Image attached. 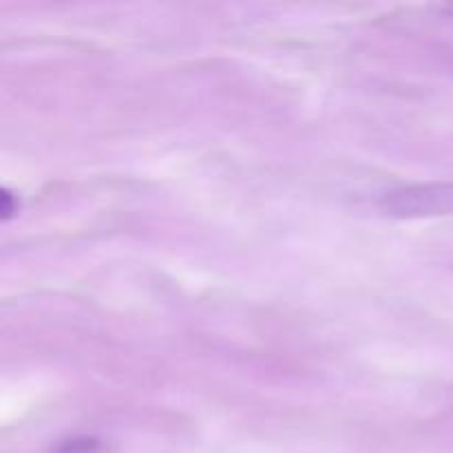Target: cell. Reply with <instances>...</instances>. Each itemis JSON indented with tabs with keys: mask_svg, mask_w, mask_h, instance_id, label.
Returning a JSON list of instances; mask_svg holds the SVG:
<instances>
[{
	"mask_svg": "<svg viewBox=\"0 0 453 453\" xmlns=\"http://www.w3.org/2000/svg\"><path fill=\"white\" fill-rule=\"evenodd\" d=\"M380 208L389 217L418 219V217L453 215V184H418L392 190L380 199Z\"/></svg>",
	"mask_w": 453,
	"mask_h": 453,
	"instance_id": "cell-1",
	"label": "cell"
},
{
	"mask_svg": "<svg viewBox=\"0 0 453 453\" xmlns=\"http://www.w3.org/2000/svg\"><path fill=\"white\" fill-rule=\"evenodd\" d=\"M447 12H449V13H453V4H449V7H447Z\"/></svg>",
	"mask_w": 453,
	"mask_h": 453,
	"instance_id": "cell-2",
	"label": "cell"
}]
</instances>
